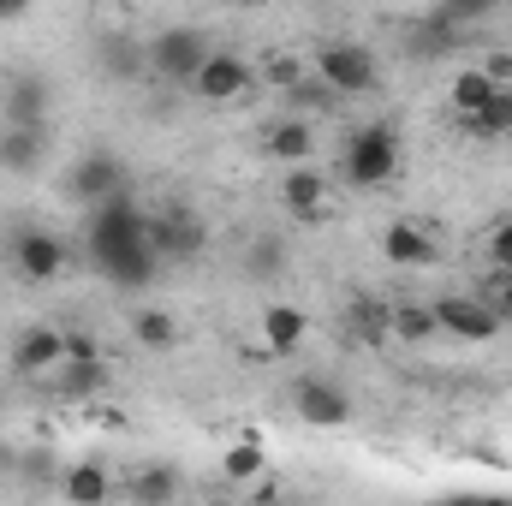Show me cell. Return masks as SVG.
<instances>
[{
	"instance_id": "obj_1",
	"label": "cell",
	"mask_w": 512,
	"mask_h": 506,
	"mask_svg": "<svg viewBox=\"0 0 512 506\" xmlns=\"http://www.w3.org/2000/svg\"><path fill=\"white\" fill-rule=\"evenodd\" d=\"M310 78L340 102V96H370L382 84V66H376V48L364 42H322L310 54Z\"/></svg>"
},
{
	"instance_id": "obj_2",
	"label": "cell",
	"mask_w": 512,
	"mask_h": 506,
	"mask_svg": "<svg viewBox=\"0 0 512 506\" xmlns=\"http://www.w3.org/2000/svg\"><path fill=\"white\" fill-rule=\"evenodd\" d=\"M399 173V131L393 126H358L340 149V179L358 191H376Z\"/></svg>"
},
{
	"instance_id": "obj_3",
	"label": "cell",
	"mask_w": 512,
	"mask_h": 506,
	"mask_svg": "<svg viewBox=\"0 0 512 506\" xmlns=\"http://www.w3.org/2000/svg\"><path fill=\"white\" fill-rule=\"evenodd\" d=\"M137 245H149V215H137V203L120 191V197H108L90 215V256L96 262H114V256L137 251Z\"/></svg>"
},
{
	"instance_id": "obj_4",
	"label": "cell",
	"mask_w": 512,
	"mask_h": 506,
	"mask_svg": "<svg viewBox=\"0 0 512 506\" xmlns=\"http://www.w3.org/2000/svg\"><path fill=\"white\" fill-rule=\"evenodd\" d=\"M209 54H215V48H209V36H203L197 24H167V30L143 48L149 72H155V78H173V84H191Z\"/></svg>"
},
{
	"instance_id": "obj_5",
	"label": "cell",
	"mask_w": 512,
	"mask_h": 506,
	"mask_svg": "<svg viewBox=\"0 0 512 506\" xmlns=\"http://www.w3.org/2000/svg\"><path fill=\"white\" fill-rule=\"evenodd\" d=\"M429 310H435V334H453V340H465V346H483V340H495V334L507 328L501 310H495L489 298H477V292H447V298H435Z\"/></svg>"
},
{
	"instance_id": "obj_6",
	"label": "cell",
	"mask_w": 512,
	"mask_h": 506,
	"mask_svg": "<svg viewBox=\"0 0 512 506\" xmlns=\"http://www.w3.org/2000/svg\"><path fill=\"white\" fill-rule=\"evenodd\" d=\"M251 84H256V66L245 54H233V48H215L203 60V72L191 78V90L203 102H239V96H251Z\"/></svg>"
},
{
	"instance_id": "obj_7",
	"label": "cell",
	"mask_w": 512,
	"mask_h": 506,
	"mask_svg": "<svg viewBox=\"0 0 512 506\" xmlns=\"http://www.w3.org/2000/svg\"><path fill=\"white\" fill-rule=\"evenodd\" d=\"M292 411L304 417V429H340L352 423V399L328 376H298L292 381Z\"/></svg>"
},
{
	"instance_id": "obj_8",
	"label": "cell",
	"mask_w": 512,
	"mask_h": 506,
	"mask_svg": "<svg viewBox=\"0 0 512 506\" xmlns=\"http://www.w3.org/2000/svg\"><path fill=\"white\" fill-rule=\"evenodd\" d=\"M120 191H126V161H120L114 149H90V155H78V167H72V197H78V203L102 209V203L120 197Z\"/></svg>"
},
{
	"instance_id": "obj_9",
	"label": "cell",
	"mask_w": 512,
	"mask_h": 506,
	"mask_svg": "<svg viewBox=\"0 0 512 506\" xmlns=\"http://www.w3.org/2000/svg\"><path fill=\"white\" fill-rule=\"evenodd\" d=\"M203 239H209V227L191 215V209H161V215H149V251L161 256V262H185V256L203 251Z\"/></svg>"
},
{
	"instance_id": "obj_10",
	"label": "cell",
	"mask_w": 512,
	"mask_h": 506,
	"mask_svg": "<svg viewBox=\"0 0 512 506\" xmlns=\"http://www.w3.org/2000/svg\"><path fill=\"white\" fill-rule=\"evenodd\" d=\"M60 364H66V328H24L18 340H12V370L18 376H30V381H54L60 376Z\"/></svg>"
},
{
	"instance_id": "obj_11",
	"label": "cell",
	"mask_w": 512,
	"mask_h": 506,
	"mask_svg": "<svg viewBox=\"0 0 512 506\" xmlns=\"http://www.w3.org/2000/svg\"><path fill=\"white\" fill-rule=\"evenodd\" d=\"M12 268L24 274V280H54V274H66V239L60 233H48V227H24V233H12Z\"/></svg>"
},
{
	"instance_id": "obj_12",
	"label": "cell",
	"mask_w": 512,
	"mask_h": 506,
	"mask_svg": "<svg viewBox=\"0 0 512 506\" xmlns=\"http://www.w3.org/2000/svg\"><path fill=\"white\" fill-rule=\"evenodd\" d=\"M256 334H262V346L274 352V358H292L298 346H304V334H310V316L298 310V304H262V316H256Z\"/></svg>"
},
{
	"instance_id": "obj_13",
	"label": "cell",
	"mask_w": 512,
	"mask_h": 506,
	"mask_svg": "<svg viewBox=\"0 0 512 506\" xmlns=\"http://www.w3.org/2000/svg\"><path fill=\"white\" fill-rule=\"evenodd\" d=\"M268 155L280 167H316V126L304 114H286L280 126H268Z\"/></svg>"
},
{
	"instance_id": "obj_14",
	"label": "cell",
	"mask_w": 512,
	"mask_h": 506,
	"mask_svg": "<svg viewBox=\"0 0 512 506\" xmlns=\"http://www.w3.org/2000/svg\"><path fill=\"white\" fill-rule=\"evenodd\" d=\"M60 495H66V506H108L114 501V477H108V465L78 459V465L60 471Z\"/></svg>"
},
{
	"instance_id": "obj_15",
	"label": "cell",
	"mask_w": 512,
	"mask_h": 506,
	"mask_svg": "<svg viewBox=\"0 0 512 506\" xmlns=\"http://www.w3.org/2000/svg\"><path fill=\"white\" fill-rule=\"evenodd\" d=\"M382 256L393 268H429V262H435V239H429L417 221H393L382 233Z\"/></svg>"
},
{
	"instance_id": "obj_16",
	"label": "cell",
	"mask_w": 512,
	"mask_h": 506,
	"mask_svg": "<svg viewBox=\"0 0 512 506\" xmlns=\"http://www.w3.org/2000/svg\"><path fill=\"white\" fill-rule=\"evenodd\" d=\"M256 84H274L280 96H304L316 78H310V60H304V54H292V48H274V54L256 66Z\"/></svg>"
},
{
	"instance_id": "obj_17",
	"label": "cell",
	"mask_w": 512,
	"mask_h": 506,
	"mask_svg": "<svg viewBox=\"0 0 512 506\" xmlns=\"http://www.w3.org/2000/svg\"><path fill=\"white\" fill-rule=\"evenodd\" d=\"M280 203H286L292 215H322V203H328V179H322L316 167H286V179H280Z\"/></svg>"
},
{
	"instance_id": "obj_18",
	"label": "cell",
	"mask_w": 512,
	"mask_h": 506,
	"mask_svg": "<svg viewBox=\"0 0 512 506\" xmlns=\"http://www.w3.org/2000/svg\"><path fill=\"white\" fill-rule=\"evenodd\" d=\"M447 102H453L459 120H471V114H483V108L495 102V84L483 78V66H459L453 84H447Z\"/></svg>"
},
{
	"instance_id": "obj_19",
	"label": "cell",
	"mask_w": 512,
	"mask_h": 506,
	"mask_svg": "<svg viewBox=\"0 0 512 506\" xmlns=\"http://www.w3.org/2000/svg\"><path fill=\"white\" fill-rule=\"evenodd\" d=\"M126 495L137 506H173L179 501V471L173 465H143V471H131Z\"/></svg>"
},
{
	"instance_id": "obj_20",
	"label": "cell",
	"mask_w": 512,
	"mask_h": 506,
	"mask_svg": "<svg viewBox=\"0 0 512 506\" xmlns=\"http://www.w3.org/2000/svg\"><path fill=\"white\" fill-rule=\"evenodd\" d=\"M42 131H24V126H6L0 131V167L6 173H36V161H42Z\"/></svg>"
},
{
	"instance_id": "obj_21",
	"label": "cell",
	"mask_w": 512,
	"mask_h": 506,
	"mask_svg": "<svg viewBox=\"0 0 512 506\" xmlns=\"http://www.w3.org/2000/svg\"><path fill=\"white\" fill-rule=\"evenodd\" d=\"M131 340H137L143 352H167V346L179 340V322H173L161 304H143V310L131 316Z\"/></svg>"
},
{
	"instance_id": "obj_22",
	"label": "cell",
	"mask_w": 512,
	"mask_h": 506,
	"mask_svg": "<svg viewBox=\"0 0 512 506\" xmlns=\"http://www.w3.org/2000/svg\"><path fill=\"white\" fill-rule=\"evenodd\" d=\"M465 137H477V143H501L512 137V90H495V102L483 108V114H471V120H459Z\"/></svg>"
},
{
	"instance_id": "obj_23",
	"label": "cell",
	"mask_w": 512,
	"mask_h": 506,
	"mask_svg": "<svg viewBox=\"0 0 512 506\" xmlns=\"http://www.w3.org/2000/svg\"><path fill=\"white\" fill-rule=\"evenodd\" d=\"M387 334L405 340V346H423V340H435V310L429 304H393L387 310Z\"/></svg>"
},
{
	"instance_id": "obj_24",
	"label": "cell",
	"mask_w": 512,
	"mask_h": 506,
	"mask_svg": "<svg viewBox=\"0 0 512 506\" xmlns=\"http://www.w3.org/2000/svg\"><path fill=\"white\" fill-rule=\"evenodd\" d=\"M221 477H227V483H262V477H268L262 441H233V447L221 453Z\"/></svg>"
},
{
	"instance_id": "obj_25",
	"label": "cell",
	"mask_w": 512,
	"mask_h": 506,
	"mask_svg": "<svg viewBox=\"0 0 512 506\" xmlns=\"http://www.w3.org/2000/svg\"><path fill=\"white\" fill-rule=\"evenodd\" d=\"M6 126L42 131V84H36V78H18V84L6 90Z\"/></svg>"
},
{
	"instance_id": "obj_26",
	"label": "cell",
	"mask_w": 512,
	"mask_h": 506,
	"mask_svg": "<svg viewBox=\"0 0 512 506\" xmlns=\"http://www.w3.org/2000/svg\"><path fill=\"white\" fill-rule=\"evenodd\" d=\"M155 268H161V256L149 251V245H137V251L114 256V262H102V274L114 280V286H149L155 280Z\"/></svg>"
},
{
	"instance_id": "obj_27",
	"label": "cell",
	"mask_w": 512,
	"mask_h": 506,
	"mask_svg": "<svg viewBox=\"0 0 512 506\" xmlns=\"http://www.w3.org/2000/svg\"><path fill=\"white\" fill-rule=\"evenodd\" d=\"M102 381H108V358H96V364H60L54 393H60V399H90Z\"/></svg>"
},
{
	"instance_id": "obj_28",
	"label": "cell",
	"mask_w": 512,
	"mask_h": 506,
	"mask_svg": "<svg viewBox=\"0 0 512 506\" xmlns=\"http://www.w3.org/2000/svg\"><path fill=\"white\" fill-rule=\"evenodd\" d=\"M102 358V340L90 328H66V364H96Z\"/></svg>"
},
{
	"instance_id": "obj_29",
	"label": "cell",
	"mask_w": 512,
	"mask_h": 506,
	"mask_svg": "<svg viewBox=\"0 0 512 506\" xmlns=\"http://www.w3.org/2000/svg\"><path fill=\"white\" fill-rule=\"evenodd\" d=\"M483 78H489L495 90H512V48H495V54H483Z\"/></svg>"
},
{
	"instance_id": "obj_30",
	"label": "cell",
	"mask_w": 512,
	"mask_h": 506,
	"mask_svg": "<svg viewBox=\"0 0 512 506\" xmlns=\"http://www.w3.org/2000/svg\"><path fill=\"white\" fill-rule=\"evenodd\" d=\"M489 262H495L501 274H512V221H501V227L489 233Z\"/></svg>"
},
{
	"instance_id": "obj_31",
	"label": "cell",
	"mask_w": 512,
	"mask_h": 506,
	"mask_svg": "<svg viewBox=\"0 0 512 506\" xmlns=\"http://www.w3.org/2000/svg\"><path fill=\"white\" fill-rule=\"evenodd\" d=\"M489 304L501 310V322H512V274H501V280H495V298H489Z\"/></svg>"
},
{
	"instance_id": "obj_32",
	"label": "cell",
	"mask_w": 512,
	"mask_h": 506,
	"mask_svg": "<svg viewBox=\"0 0 512 506\" xmlns=\"http://www.w3.org/2000/svg\"><path fill=\"white\" fill-rule=\"evenodd\" d=\"M447 506H512V501H501V495H459V501H447Z\"/></svg>"
}]
</instances>
